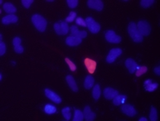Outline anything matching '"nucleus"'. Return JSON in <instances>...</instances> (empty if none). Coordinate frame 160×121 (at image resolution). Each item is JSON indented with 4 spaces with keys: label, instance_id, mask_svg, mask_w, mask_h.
<instances>
[{
    "label": "nucleus",
    "instance_id": "nucleus-17",
    "mask_svg": "<svg viewBox=\"0 0 160 121\" xmlns=\"http://www.w3.org/2000/svg\"><path fill=\"white\" fill-rule=\"evenodd\" d=\"M19 20V18L15 14H9L7 16H4L2 19V23L5 25L10 24V23H16Z\"/></svg>",
    "mask_w": 160,
    "mask_h": 121
},
{
    "label": "nucleus",
    "instance_id": "nucleus-13",
    "mask_svg": "<svg viewBox=\"0 0 160 121\" xmlns=\"http://www.w3.org/2000/svg\"><path fill=\"white\" fill-rule=\"evenodd\" d=\"M125 66L128 69V70H129L130 73H135V71L138 69V68L139 67L138 64L133 59H126Z\"/></svg>",
    "mask_w": 160,
    "mask_h": 121
},
{
    "label": "nucleus",
    "instance_id": "nucleus-41",
    "mask_svg": "<svg viewBox=\"0 0 160 121\" xmlns=\"http://www.w3.org/2000/svg\"><path fill=\"white\" fill-rule=\"evenodd\" d=\"M0 40H1V41L3 40V35H2V34H0ZM2 42H3V41H2Z\"/></svg>",
    "mask_w": 160,
    "mask_h": 121
},
{
    "label": "nucleus",
    "instance_id": "nucleus-9",
    "mask_svg": "<svg viewBox=\"0 0 160 121\" xmlns=\"http://www.w3.org/2000/svg\"><path fill=\"white\" fill-rule=\"evenodd\" d=\"M121 111L124 115H128L129 117H133L137 115V111L135 108L131 105H123L121 106Z\"/></svg>",
    "mask_w": 160,
    "mask_h": 121
},
{
    "label": "nucleus",
    "instance_id": "nucleus-3",
    "mask_svg": "<svg viewBox=\"0 0 160 121\" xmlns=\"http://www.w3.org/2000/svg\"><path fill=\"white\" fill-rule=\"evenodd\" d=\"M53 29L55 30L57 34L66 35L69 31V28L66 21H61L59 23H56L53 25Z\"/></svg>",
    "mask_w": 160,
    "mask_h": 121
},
{
    "label": "nucleus",
    "instance_id": "nucleus-28",
    "mask_svg": "<svg viewBox=\"0 0 160 121\" xmlns=\"http://www.w3.org/2000/svg\"><path fill=\"white\" fill-rule=\"evenodd\" d=\"M147 71L148 68L146 67V66H140V67L138 68V69L135 71V74H136V76L137 77L142 76V75L144 74Z\"/></svg>",
    "mask_w": 160,
    "mask_h": 121
},
{
    "label": "nucleus",
    "instance_id": "nucleus-42",
    "mask_svg": "<svg viewBox=\"0 0 160 121\" xmlns=\"http://www.w3.org/2000/svg\"><path fill=\"white\" fill-rule=\"evenodd\" d=\"M11 64H13V65H15L16 63H15V62H14V61H12V62H11Z\"/></svg>",
    "mask_w": 160,
    "mask_h": 121
},
{
    "label": "nucleus",
    "instance_id": "nucleus-25",
    "mask_svg": "<svg viewBox=\"0 0 160 121\" xmlns=\"http://www.w3.org/2000/svg\"><path fill=\"white\" fill-rule=\"evenodd\" d=\"M84 119V112H82L79 109L74 110V116H73V121H83Z\"/></svg>",
    "mask_w": 160,
    "mask_h": 121
},
{
    "label": "nucleus",
    "instance_id": "nucleus-35",
    "mask_svg": "<svg viewBox=\"0 0 160 121\" xmlns=\"http://www.w3.org/2000/svg\"><path fill=\"white\" fill-rule=\"evenodd\" d=\"M33 3H34V0H22V4L26 9H29V7Z\"/></svg>",
    "mask_w": 160,
    "mask_h": 121
},
{
    "label": "nucleus",
    "instance_id": "nucleus-22",
    "mask_svg": "<svg viewBox=\"0 0 160 121\" xmlns=\"http://www.w3.org/2000/svg\"><path fill=\"white\" fill-rule=\"evenodd\" d=\"M127 99V96L123 94H118V95L113 99V103L114 105H121L125 102Z\"/></svg>",
    "mask_w": 160,
    "mask_h": 121
},
{
    "label": "nucleus",
    "instance_id": "nucleus-1",
    "mask_svg": "<svg viewBox=\"0 0 160 121\" xmlns=\"http://www.w3.org/2000/svg\"><path fill=\"white\" fill-rule=\"evenodd\" d=\"M128 32H129V36L133 39V41L135 43H142L144 40V36L139 33L135 23H129V26H128Z\"/></svg>",
    "mask_w": 160,
    "mask_h": 121
},
{
    "label": "nucleus",
    "instance_id": "nucleus-33",
    "mask_svg": "<svg viewBox=\"0 0 160 121\" xmlns=\"http://www.w3.org/2000/svg\"><path fill=\"white\" fill-rule=\"evenodd\" d=\"M75 22H76V23L78 24V25L83 26V27H87V24H86V21H85L84 19L80 18V17H79V18H76Z\"/></svg>",
    "mask_w": 160,
    "mask_h": 121
},
{
    "label": "nucleus",
    "instance_id": "nucleus-29",
    "mask_svg": "<svg viewBox=\"0 0 160 121\" xmlns=\"http://www.w3.org/2000/svg\"><path fill=\"white\" fill-rule=\"evenodd\" d=\"M154 3H155L154 0H142L141 2H140V5H141L143 8H144V9H148V8H149L152 4H154Z\"/></svg>",
    "mask_w": 160,
    "mask_h": 121
},
{
    "label": "nucleus",
    "instance_id": "nucleus-16",
    "mask_svg": "<svg viewBox=\"0 0 160 121\" xmlns=\"http://www.w3.org/2000/svg\"><path fill=\"white\" fill-rule=\"evenodd\" d=\"M66 44L69 45V46H71V47H74V46H78L82 43V39L81 38H78V37H75V36H69L66 38Z\"/></svg>",
    "mask_w": 160,
    "mask_h": 121
},
{
    "label": "nucleus",
    "instance_id": "nucleus-32",
    "mask_svg": "<svg viewBox=\"0 0 160 121\" xmlns=\"http://www.w3.org/2000/svg\"><path fill=\"white\" fill-rule=\"evenodd\" d=\"M76 16H77V13H76L75 12H70L69 16L66 18V22L67 23L73 22L74 19H76Z\"/></svg>",
    "mask_w": 160,
    "mask_h": 121
},
{
    "label": "nucleus",
    "instance_id": "nucleus-40",
    "mask_svg": "<svg viewBox=\"0 0 160 121\" xmlns=\"http://www.w3.org/2000/svg\"><path fill=\"white\" fill-rule=\"evenodd\" d=\"M3 80V74L2 73H0V80Z\"/></svg>",
    "mask_w": 160,
    "mask_h": 121
},
{
    "label": "nucleus",
    "instance_id": "nucleus-8",
    "mask_svg": "<svg viewBox=\"0 0 160 121\" xmlns=\"http://www.w3.org/2000/svg\"><path fill=\"white\" fill-rule=\"evenodd\" d=\"M88 6L89 9H95L97 11H102L104 9V3L101 0H88Z\"/></svg>",
    "mask_w": 160,
    "mask_h": 121
},
{
    "label": "nucleus",
    "instance_id": "nucleus-27",
    "mask_svg": "<svg viewBox=\"0 0 160 121\" xmlns=\"http://www.w3.org/2000/svg\"><path fill=\"white\" fill-rule=\"evenodd\" d=\"M62 115H63V118L66 120H69L71 119V109L69 107H65L62 109Z\"/></svg>",
    "mask_w": 160,
    "mask_h": 121
},
{
    "label": "nucleus",
    "instance_id": "nucleus-21",
    "mask_svg": "<svg viewBox=\"0 0 160 121\" xmlns=\"http://www.w3.org/2000/svg\"><path fill=\"white\" fill-rule=\"evenodd\" d=\"M94 79L92 75H88V76L85 78L84 84L85 89H90L91 88H93V86H94Z\"/></svg>",
    "mask_w": 160,
    "mask_h": 121
},
{
    "label": "nucleus",
    "instance_id": "nucleus-37",
    "mask_svg": "<svg viewBox=\"0 0 160 121\" xmlns=\"http://www.w3.org/2000/svg\"><path fill=\"white\" fill-rule=\"evenodd\" d=\"M21 38H19V37H16L13 39V46H18V45H21Z\"/></svg>",
    "mask_w": 160,
    "mask_h": 121
},
{
    "label": "nucleus",
    "instance_id": "nucleus-30",
    "mask_svg": "<svg viewBox=\"0 0 160 121\" xmlns=\"http://www.w3.org/2000/svg\"><path fill=\"white\" fill-rule=\"evenodd\" d=\"M65 62H66L67 64L69 65V69H70L71 71H75V70L77 69V67H76L75 64H73V62L70 60L69 59H68V58H65Z\"/></svg>",
    "mask_w": 160,
    "mask_h": 121
},
{
    "label": "nucleus",
    "instance_id": "nucleus-26",
    "mask_svg": "<svg viewBox=\"0 0 160 121\" xmlns=\"http://www.w3.org/2000/svg\"><path fill=\"white\" fill-rule=\"evenodd\" d=\"M149 119L151 121H156L158 119L157 109L154 106H151L150 114H149Z\"/></svg>",
    "mask_w": 160,
    "mask_h": 121
},
{
    "label": "nucleus",
    "instance_id": "nucleus-19",
    "mask_svg": "<svg viewBox=\"0 0 160 121\" xmlns=\"http://www.w3.org/2000/svg\"><path fill=\"white\" fill-rule=\"evenodd\" d=\"M66 81L70 89H72L73 92H77L79 90V88H78V85H77V83H76L75 80L73 79V77L72 75H68L66 77Z\"/></svg>",
    "mask_w": 160,
    "mask_h": 121
},
{
    "label": "nucleus",
    "instance_id": "nucleus-34",
    "mask_svg": "<svg viewBox=\"0 0 160 121\" xmlns=\"http://www.w3.org/2000/svg\"><path fill=\"white\" fill-rule=\"evenodd\" d=\"M5 52H6V44L3 42H1L0 43V56H3V54H5Z\"/></svg>",
    "mask_w": 160,
    "mask_h": 121
},
{
    "label": "nucleus",
    "instance_id": "nucleus-14",
    "mask_svg": "<svg viewBox=\"0 0 160 121\" xmlns=\"http://www.w3.org/2000/svg\"><path fill=\"white\" fill-rule=\"evenodd\" d=\"M119 94V91L116 90V89H113V88H106V89L104 90V98L107 99H113L116 97Z\"/></svg>",
    "mask_w": 160,
    "mask_h": 121
},
{
    "label": "nucleus",
    "instance_id": "nucleus-31",
    "mask_svg": "<svg viewBox=\"0 0 160 121\" xmlns=\"http://www.w3.org/2000/svg\"><path fill=\"white\" fill-rule=\"evenodd\" d=\"M67 4L70 9H74L78 6L79 1L78 0H67Z\"/></svg>",
    "mask_w": 160,
    "mask_h": 121
},
{
    "label": "nucleus",
    "instance_id": "nucleus-12",
    "mask_svg": "<svg viewBox=\"0 0 160 121\" xmlns=\"http://www.w3.org/2000/svg\"><path fill=\"white\" fill-rule=\"evenodd\" d=\"M70 32L73 34V36H75V37H78L79 38H84L87 37L88 35V33L86 31H84V30H79V28L76 25H73L71 26L70 28Z\"/></svg>",
    "mask_w": 160,
    "mask_h": 121
},
{
    "label": "nucleus",
    "instance_id": "nucleus-5",
    "mask_svg": "<svg viewBox=\"0 0 160 121\" xmlns=\"http://www.w3.org/2000/svg\"><path fill=\"white\" fill-rule=\"evenodd\" d=\"M136 25H137V28H138V30L139 31V33L143 36H148L150 34L151 26L147 21L140 20V21H138V23Z\"/></svg>",
    "mask_w": 160,
    "mask_h": 121
},
{
    "label": "nucleus",
    "instance_id": "nucleus-15",
    "mask_svg": "<svg viewBox=\"0 0 160 121\" xmlns=\"http://www.w3.org/2000/svg\"><path fill=\"white\" fill-rule=\"evenodd\" d=\"M144 85V89L146 91L153 92V91H155V90L158 89V84L154 83V82H153V80H146Z\"/></svg>",
    "mask_w": 160,
    "mask_h": 121
},
{
    "label": "nucleus",
    "instance_id": "nucleus-4",
    "mask_svg": "<svg viewBox=\"0 0 160 121\" xmlns=\"http://www.w3.org/2000/svg\"><path fill=\"white\" fill-rule=\"evenodd\" d=\"M86 21V24L88 27V30L92 33V34H98L100 31L101 26L98 22H96L92 17H88L85 19Z\"/></svg>",
    "mask_w": 160,
    "mask_h": 121
},
{
    "label": "nucleus",
    "instance_id": "nucleus-10",
    "mask_svg": "<svg viewBox=\"0 0 160 121\" xmlns=\"http://www.w3.org/2000/svg\"><path fill=\"white\" fill-rule=\"evenodd\" d=\"M44 93H45V95L47 98L53 101L54 103H56V104H60V103L62 102V99L60 98L59 95H58L56 93H54L53 91L50 90V89H46L44 90Z\"/></svg>",
    "mask_w": 160,
    "mask_h": 121
},
{
    "label": "nucleus",
    "instance_id": "nucleus-2",
    "mask_svg": "<svg viewBox=\"0 0 160 121\" xmlns=\"http://www.w3.org/2000/svg\"><path fill=\"white\" fill-rule=\"evenodd\" d=\"M32 23L36 29L40 32H44L47 28V20L40 14H34L32 16Z\"/></svg>",
    "mask_w": 160,
    "mask_h": 121
},
{
    "label": "nucleus",
    "instance_id": "nucleus-36",
    "mask_svg": "<svg viewBox=\"0 0 160 121\" xmlns=\"http://www.w3.org/2000/svg\"><path fill=\"white\" fill-rule=\"evenodd\" d=\"M24 50V48L23 47L22 45H18V46H14V51L17 54H22Z\"/></svg>",
    "mask_w": 160,
    "mask_h": 121
},
{
    "label": "nucleus",
    "instance_id": "nucleus-38",
    "mask_svg": "<svg viewBox=\"0 0 160 121\" xmlns=\"http://www.w3.org/2000/svg\"><path fill=\"white\" fill-rule=\"evenodd\" d=\"M154 73L157 74L158 76H159L160 75V66H157V67L154 69Z\"/></svg>",
    "mask_w": 160,
    "mask_h": 121
},
{
    "label": "nucleus",
    "instance_id": "nucleus-18",
    "mask_svg": "<svg viewBox=\"0 0 160 121\" xmlns=\"http://www.w3.org/2000/svg\"><path fill=\"white\" fill-rule=\"evenodd\" d=\"M84 116L87 121H93L96 119V114L93 113L89 106H86L84 110Z\"/></svg>",
    "mask_w": 160,
    "mask_h": 121
},
{
    "label": "nucleus",
    "instance_id": "nucleus-20",
    "mask_svg": "<svg viewBox=\"0 0 160 121\" xmlns=\"http://www.w3.org/2000/svg\"><path fill=\"white\" fill-rule=\"evenodd\" d=\"M3 10H4L7 13H9V14H14V13H16V11H17L16 7L13 5V3H3Z\"/></svg>",
    "mask_w": 160,
    "mask_h": 121
},
{
    "label": "nucleus",
    "instance_id": "nucleus-23",
    "mask_svg": "<svg viewBox=\"0 0 160 121\" xmlns=\"http://www.w3.org/2000/svg\"><path fill=\"white\" fill-rule=\"evenodd\" d=\"M44 112L47 114V115H53L57 112V108L54 106V105H52L50 104H48L44 106Z\"/></svg>",
    "mask_w": 160,
    "mask_h": 121
},
{
    "label": "nucleus",
    "instance_id": "nucleus-6",
    "mask_svg": "<svg viewBox=\"0 0 160 121\" xmlns=\"http://www.w3.org/2000/svg\"><path fill=\"white\" fill-rule=\"evenodd\" d=\"M105 38L108 42H109L111 44H119L122 38L119 35L116 34V33L113 30H108L105 32Z\"/></svg>",
    "mask_w": 160,
    "mask_h": 121
},
{
    "label": "nucleus",
    "instance_id": "nucleus-7",
    "mask_svg": "<svg viewBox=\"0 0 160 121\" xmlns=\"http://www.w3.org/2000/svg\"><path fill=\"white\" fill-rule=\"evenodd\" d=\"M122 53L123 51L121 48H113V49H111L106 58L107 63H108V64H112V63H113L114 61L116 60L117 58L119 57L120 55L122 54Z\"/></svg>",
    "mask_w": 160,
    "mask_h": 121
},
{
    "label": "nucleus",
    "instance_id": "nucleus-11",
    "mask_svg": "<svg viewBox=\"0 0 160 121\" xmlns=\"http://www.w3.org/2000/svg\"><path fill=\"white\" fill-rule=\"evenodd\" d=\"M84 64L86 68H87V70L89 73H94L96 70V68H97V63L96 61L93 60L89 58H86L84 59Z\"/></svg>",
    "mask_w": 160,
    "mask_h": 121
},
{
    "label": "nucleus",
    "instance_id": "nucleus-39",
    "mask_svg": "<svg viewBox=\"0 0 160 121\" xmlns=\"http://www.w3.org/2000/svg\"><path fill=\"white\" fill-rule=\"evenodd\" d=\"M139 121H148V119L145 118V117H142V118L139 119Z\"/></svg>",
    "mask_w": 160,
    "mask_h": 121
},
{
    "label": "nucleus",
    "instance_id": "nucleus-24",
    "mask_svg": "<svg viewBox=\"0 0 160 121\" xmlns=\"http://www.w3.org/2000/svg\"><path fill=\"white\" fill-rule=\"evenodd\" d=\"M101 95V89L100 86L98 84H96L94 86V89H93V97L95 100H98V99L100 98Z\"/></svg>",
    "mask_w": 160,
    "mask_h": 121
}]
</instances>
